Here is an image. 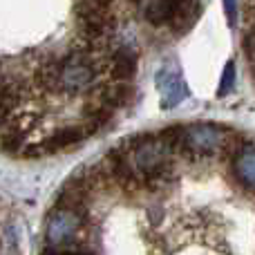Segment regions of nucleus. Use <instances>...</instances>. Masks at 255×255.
<instances>
[{"label": "nucleus", "mask_w": 255, "mask_h": 255, "mask_svg": "<svg viewBox=\"0 0 255 255\" xmlns=\"http://www.w3.org/2000/svg\"><path fill=\"white\" fill-rule=\"evenodd\" d=\"M175 150V136L168 132L134 136L121 152L112 154V172L124 184L139 179L150 186L159 184L170 175Z\"/></svg>", "instance_id": "f257e3e1"}, {"label": "nucleus", "mask_w": 255, "mask_h": 255, "mask_svg": "<svg viewBox=\"0 0 255 255\" xmlns=\"http://www.w3.org/2000/svg\"><path fill=\"white\" fill-rule=\"evenodd\" d=\"M101 76V56L85 47L72 49L56 61L43 63L38 67V81L54 94H76L92 92L99 88Z\"/></svg>", "instance_id": "f03ea898"}, {"label": "nucleus", "mask_w": 255, "mask_h": 255, "mask_svg": "<svg viewBox=\"0 0 255 255\" xmlns=\"http://www.w3.org/2000/svg\"><path fill=\"white\" fill-rule=\"evenodd\" d=\"M172 132H175V148L195 159L222 152L231 139L229 130L217 124H190Z\"/></svg>", "instance_id": "7ed1b4c3"}, {"label": "nucleus", "mask_w": 255, "mask_h": 255, "mask_svg": "<svg viewBox=\"0 0 255 255\" xmlns=\"http://www.w3.org/2000/svg\"><path fill=\"white\" fill-rule=\"evenodd\" d=\"M83 206H74V204H58L47 217V226H45V240L47 247L54 249H67L76 247L79 238L85 229V217Z\"/></svg>", "instance_id": "20e7f679"}, {"label": "nucleus", "mask_w": 255, "mask_h": 255, "mask_svg": "<svg viewBox=\"0 0 255 255\" xmlns=\"http://www.w3.org/2000/svg\"><path fill=\"white\" fill-rule=\"evenodd\" d=\"M195 13L193 0H143V18L152 27H188Z\"/></svg>", "instance_id": "39448f33"}, {"label": "nucleus", "mask_w": 255, "mask_h": 255, "mask_svg": "<svg viewBox=\"0 0 255 255\" xmlns=\"http://www.w3.org/2000/svg\"><path fill=\"white\" fill-rule=\"evenodd\" d=\"M231 172L242 188L255 193V145H240L231 157Z\"/></svg>", "instance_id": "423d86ee"}, {"label": "nucleus", "mask_w": 255, "mask_h": 255, "mask_svg": "<svg viewBox=\"0 0 255 255\" xmlns=\"http://www.w3.org/2000/svg\"><path fill=\"white\" fill-rule=\"evenodd\" d=\"M108 67H110L115 81H130L136 72V54L130 47H115L108 56Z\"/></svg>", "instance_id": "0eeeda50"}, {"label": "nucleus", "mask_w": 255, "mask_h": 255, "mask_svg": "<svg viewBox=\"0 0 255 255\" xmlns=\"http://www.w3.org/2000/svg\"><path fill=\"white\" fill-rule=\"evenodd\" d=\"M159 92H161L163 108H175L186 97V83L177 72L166 70L159 74Z\"/></svg>", "instance_id": "6e6552de"}, {"label": "nucleus", "mask_w": 255, "mask_h": 255, "mask_svg": "<svg viewBox=\"0 0 255 255\" xmlns=\"http://www.w3.org/2000/svg\"><path fill=\"white\" fill-rule=\"evenodd\" d=\"M130 99H132V85L126 83V81H115V83L106 85L103 90H99L97 101L108 106L110 110H115V108H119V106H126Z\"/></svg>", "instance_id": "1a4fd4ad"}, {"label": "nucleus", "mask_w": 255, "mask_h": 255, "mask_svg": "<svg viewBox=\"0 0 255 255\" xmlns=\"http://www.w3.org/2000/svg\"><path fill=\"white\" fill-rule=\"evenodd\" d=\"M81 139H85V130L79 126H67V128H61L58 132H54L49 136V148L52 150H58V148H70V145L79 143Z\"/></svg>", "instance_id": "9d476101"}, {"label": "nucleus", "mask_w": 255, "mask_h": 255, "mask_svg": "<svg viewBox=\"0 0 255 255\" xmlns=\"http://www.w3.org/2000/svg\"><path fill=\"white\" fill-rule=\"evenodd\" d=\"M235 88V63L229 61L224 67V72H222V81H220V90H217V94L220 97H226V94H231Z\"/></svg>", "instance_id": "9b49d317"}, {"label": "nucleus", "mask_w": 255, "mask_h": 255, "mask_svg": "<svg viewBox=\"0 0 255 255\" xmlns=\"http://www.w3.org/2000/svg\"><path fill=\"white\" fill-rule=\"evenodd\" d=\"M224 4V13H226V20H229L231 27L238 25V13H240V2L238 0H222Z\"/></svg>", "instance_id": "f8f14e48"}, {"label": "nucleus", "mask_w": 255, "mask_h": 255, "mask_svg": "<svg viewBox=\"0 0 255 255\" xmlns=\"http://www.w3.org/2000/svg\"><path fill=\"white\" fill-rule=\"evenodd\" d=\"M101 2H106V4H110V2H112V0H101Z\"/></svg>", "instance_id": "ddd939ff"}]
</instances>
